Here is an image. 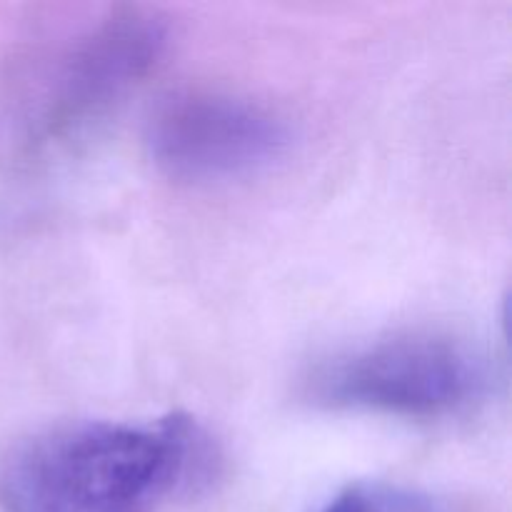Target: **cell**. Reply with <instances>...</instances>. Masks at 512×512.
Wrapping results in <instances>:
<instances>
[{
    "mask_svg": "<svg viewBox=\"0 0 512 512\" xmlns=\"http://www.w3.org/2000/svg\"><path fill=\"white\" fill-rule=\"evenodd\" d=\"M213 465L208 433L188 415L48 425L0 445V510L158 512Z\"/></svg>",
    "mask_w": 512,
    "mask_h": 512,
    "instance_id": "cell-1",
    "label": "cell"
},
{
    "mask_svg": "<svg viewBox=\"0 0 512 512\" xmlns=\"http://www.w3.org/2000/svg\"><path fill=\"white\" fill-rule=\"evenodd\" d=\"M488 383V363L463 340L400 333L320 360L303 378V398L325 410L430 420L468 410Z\"/></svg>",
    "mask_w": 512,
    "mask_h": 512,
    "instance_id": "cell-2",
    "label": "cell"
},
{
    "mask_svg": "<svg viewBox=\"0 0 512 512\" xmlns=\"http://www.w3.org/2000/svg\"><path fill=\"white\" fill-rule=\"evenodd\" d=\"M288 123L255 100L188 93L155 113L148 148L165 175L183 183H225L270 168L290 148Z\"/></svg>",
    "mask_w": 512,
    "mask_h": 512,
    "instance_id": "cell-3",
    "label": "cell"
},
{
    "mask_svg": "<svg viewBox=\"0 0 512 512\" xmlns=\"http://www.w3.org/2000/svg\"><path fill=\"white\" fill-rule=\"evenodd\" d=\"M165 30L153 15L115 13L75 40L53 68L45 125L68 128L105 108L155 68Z\"/></svg>",
    "mask_w": 512,
    "mask_h": 512,
    "instance_id": "cell-4",
    "label": "cell"
},
{
    "mask_svg": "<svg viewBox=\"0 0 512 512\" xmlns=\"http://www.w3.org/2000/svg\"><path fill=\"white\" fill-rule=\"evenodd\" d=\"M320 512H375V505L368 493H363L360 488H353L348 493L338 495L335 500H330Z\"/></svg>",
    "mask_w": 512,
    "mask_h": 512,
    "instance_id": "cell-5",
    "label": "cell"
}]
</instances>
